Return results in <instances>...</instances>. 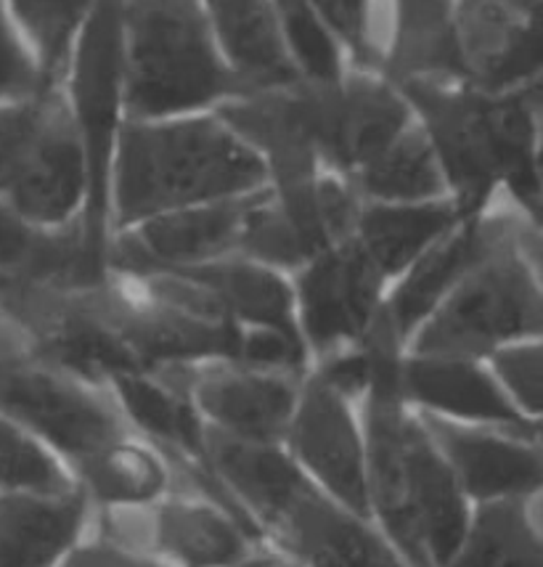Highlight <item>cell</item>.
I'll return each instance as SVG.
<instances>
[{
  "label": "cell",
  "mask_w": 543,
  "mask_h": 567,
  "mask_svg": "<svg viewBox=\"0 0 543 567\" xmlns=\"http://www.w3.org/2000/svg\"><path fill=\"white\" fill-rule=\"evenodd\" d=\"M263 162L217 112L125 120L109 181L112 234L154 215L263 192Z\"/></svg>",
  "instance_id": "6da1fadb"
},
{
  "label": "cell",
  "mask_w": 543,
  "mask_h": 567,
  "mask_svg": "<svg viewBox=\"0 0 543 567\" xmlns=\"http://www.w3.org/2000/svg\"><path fill=\"white\" fill-rule=\"evenodd\" d=\"M464 218L541 188L535 127L520 91H485L461 74L398 83Z\"/></svg>",
  "instance_id": "7a4b0ae2"
},
{
  "label": "cell",
  "mask_w": 543,
  "mask_h": 567,
  "mask_svg": "<svg viewBox=\"0 0 543 567\" xmlns=\"http://www.w3.org/2000/svg\"><path fill=\"white\" fill-rule=\"evenodd\" d=\"M127 120L217 112L244 96L223 62L202 0L122 3Z\"/></svg>",
  "instance_id": "3957f363"
},
{
  "label": "cell",
  "mask_w": 543,
  "mask_h": 567,
  "mask_svg": "<svg viewBox=\"0 0 543 567\" xmlns=\"http://www.w3.org/2000/svg\"><path fill=\"white\" fill-rule=\"evenodd\" d=\"M518 210H491L488 239L457 287L413 332L406 353L485 361L493 350L543 337V289L518 245Z\"/></svg>",
  "instance_id": "277c9868"
},
{
  "label": "cell",
  "mask_w": 543,
  "mask_h": 567,
  "mask_svg": "<svg viewBox=\"0 0 543 567\" xmlns=\"http://www.w3.org/2000/svg\"><path fill=\"white\" fill-rule=\"evenodd\" d=\"M122 3L99 0L85 30L74 43L70 64L59 91L66 101L88 162V199L83 210V236L91 262L109 276V181H112L114 148L125 125V56H122Z\"/></svg>",
  "instance_id": "5b68a950"
},
{
  "label": "cell",
  "mask_w": 543,
  "mask_h": 567,
  "mask_svg": "<svg viewBox=\"0 0 543 567\" xmlns=\"http://www.w3.org/2000/svg\"><path fill=\"white\" fill-rule=\"evenodd\" d=\"M0 342V416L30 430L66 464L125 435L117 403L101 384L85 382L32 353L27 334Z\"/></svg>",
  "instance_id": "8992f818"
},
{
  "label": "cell",
  "mask_w": 543,
  "mask_h": 567,
  "mask_svg": "<svg viewBox=\"0 0 543 567\" xmlns=\"http://www.w3.org/2000/svg\"><path fill=\"white\" fill-rule=\"evenodd\" d=\"M361 205L350 181L331 171L291 186H266L249 205L236 255L291 276L350 239Z\"/></svg>",
  "instance_id": "52a82bcc"
},
{
  "label": "cell",
  "mask_w": 543,
  "mask_h": 567,
  "mask_svg": "<svg viewBox=\"0 0 543 567\" xmlns=\"http://www.w3.org/2000/svg\"><path fill=\"white\" fill-rule=\"evenodd\" d=\"M318 157L326 171L356 175L413 123L403 87L379 70L348 66L329 83H303Z\"/></svg>",
  "instance_id": "ba28073f"
},
{
  "label": "cell",
  "mask_w": 543,
  "mask_h": 567,
  "mask_svg": "<svg viewBox=\"0 0 543 567\" xmlns=\"http://www.w3.org/2000/svg\"><path fill=\"white\" fill-rule=\"evenodd\" d=\"M297 327L310 358L358 346L382 310L387 281L352 241L326 249L291 274Z\"/></svg>",
  "instance_id": "9c48e42d"
},
{
  "label": "cell",
  "mask_w": 543,
  "mask_h": 567,
  "mask_svg": "<svg viewBox=\"0 0 543 567\" xmlns=\"http://www.w3.org/2000/svg\"><path fill=\"white\" fill-rule=\"evenodd\" d=\"M352 403L316 371H308L284 445L318 491L352 515L371 519L363 422Z\"/></svg>",
  "instance_id": "30bf717a"
},
{
  "label": "cell",
  "mask_w": 543,
  "mask_h": 567,
  "mask_svg": "<svg viewBox=\"0 0 543 567\" xmlns=\"http://www.w3.org/2000/svg\"><path fill=\"white\" fill-rule=\"evenodd\" d=\"M257 194L260 192L181 207L114 231L109 245V271L122 276L183 271L236 255L244 218Z\"/></svg>",
  "instance_id": "8fae6325"
},
{
  "label": "cell",
  "mask_w": 543,
  "mask_h": 567,
  "mask_svg": "<svg viewBox=\"0 0 543 567\" xmlns=\"http://www.w3.org/2000/svg\"><path fill=\"white\" fill-rule=\"evenodd\" d=\"M154 374L186 390L207 427L242 441L281 445L287 441L303 384L297 377L228 361Z\"/></svg>",
  "instance_id": "7c38bea8"
},
{
  "label": "cell",
  "mask_w": 543,
  "mask_h": 567,
  "mask_svg": "<svg viewBox=\"0 0 543 567\" xmlns=\"http://www.w3.org/2000/svg\"><path fill=\"white\" fill-rule=\"evenodd\" d=\"M3 199L35 226L61 228L83 218L85 148L59 87L45 96L35 138Z\"/></svg>",
  "instance_id": "4fadbf2b"
},
{
  "label": "cell",
  "mask_w": 543,
  "mask_h": 567,
  "mask_svg": "<svg viewBox=\"0 0 543 567\" xmlns=\"http://www.w3.org/2000/svg\"><path fill=\"white\" fill-rule=\"evenodd\" d=\"M417 414L470 502L527 498L543 485V451L531 435H501L483 424Z\"/></svg>",
  "instance_id": "5bb4252c"
},
{
  "label": "cell",
  "mask_w": 543,
  "mask_h": 567,
  "mask_svg": "<svg viewBox=\"0 0 543 567\" xmlns=\"http://www.w3.org/2000/svg\"><path fill=\"white\" fill-rule=\"evenodd\" d=\"M217 114L263 162L268 186L300 184L326 171L318 157L303 83L244 93L221 106Z\"/></svg>",
  "instance_id": "9a60e30c"
},
{
  "label": "cell",
  "mask_w": 543,
  "mask_h": 567,
  "mask_svg": "<svg viewBox=\"0 0 543 567\" xmlns=\"http://www.w3.org/2000/svg\"><path fill=\"white\" fill-rule=\"evenodd\" d=\"M400 388L406 403L422 414L531 432V422L509 401L493 371L474 358L406 353L400 367Z\"/></svg>",
  "instance_id": "2e32d148"
},
{
  "label": "cell",
  "mask_w": 543,
  "mask_h": 567,
  "mask_svg": "<svg viewBox=\"0 0 543 567\" xmlns=\"http://www.w3.org/2000/svg\"><path fill=\"white\" fill-rule=\"evenodd\" d=\"M223 62L244 93L300 83L276 0H202Z\"/></svg>",
  "instance_id": "e0dca14e"
},
{
  "label": "cell",
  "mask_w": 543,
  "mask_h": 567,
  "mask_svg": "<svg viewBox=\"0 0 543 567\" xmlns=\"http://www.w3.org/2000/svg\"><path fill=\"white\" fill-rule=\"evenodd\" d=\"M207 462L266 536L274 533L291 504L314 488L281 443L242 441L207 427Z\"/></svg>",
  "instance_id": "ac0fdd59"
},
{
  "label": "cell",
  "mask_w": 543,
  "mask_h": 567,
  "mask_svg": "<svg viewBox=\"0 0 543 567\" xmlns=\"http://www.w3.org/2000/svg\"><path fill=\"white\" fill-rule=\"evenodd\" d=\"M491 210L461 220L396 281H390L382 302V321L403 346H409L413 332L430 319L432 310L445 300L480 255L491 228Z\"/></svg>",
  "instance_id": "d6986e66"
},
{
  "label": "cell",
  "mask_w": 543,
  "mask_h": 567,
  "mask_svg": "<svg viewBox=\"0 0 543 567\" xmlns=\"http://www.w3.org/2000/svg\"><path fill=\"white\" fill-rule=\"evenodd\" d=\"M88 496L0 491V567H57L83 536Z\"/></svg>",
  "instance_id": "ffe728a7"
},
{
  "label": "cell",
  "mask_w": 543,
  "mask_h": 567,
  "mask_svg": "<svg viewBox=\"0 0 543 567\" xmlns=\"http://www.w3.org/2000/svg\"><path fill=\"white\" fill-rule=\"evenodd\" d=\"M459 0H385L382 72L396 83L459 72Z\"/></svg>",
  "instance_id": "44dd1931"
},
{
  "label": "cell",
  "mask_w": 543,
  "mask_h": 567,
  "mask_svg": "<svg viewBox=\"0 0 543 567\" xmlns=\"http://www.w3.org/2000/svg\"><path fill=\"white\" fill-rule=\"evenodd\" d=\"M178 274L199 284L215 308L239 329L263 327L303 337L297 327L291 276L242 255L183 268Z\"/></svg>",
  "instance_id": "7402d4cb"
},
{
  "label": "cell",
  "mask_w": 543,
  "mask_h": 567,
  "mask_svg": "<svg viewBox=\"0 0 543 567\" xmlns=\"http://www.w3.org/2000/svg\"><path fill=\"white\" fill-rule=\"evenodd\" d=\"M152 544L178 567H242L255 557L257 542L207 498L170 496L154 506Z\"/></svg>",
  "instance_id": "603a6c76"
},
{
  "label": "cell",
  "mask_w": 543,
  "mask_h": 567,
  "mask_svg": "<svg viewBox=\"0 0 543 567\" xmlns=\"http://www.w3.org/2000/svg\"><path fill=\"white\" fill-rule=\"evenodd\" d=\"M464 215L453 199L411 202V205H390V202H363L358 213L352 241L375 262L390 287L411 262H417L440 241Z\"/></svg>",
  "instance_id": "cb8c5ba5"
},
{
  "label": "cell",
  "mask_w": 543,
  "mask_h": 567,
  "mask_svg": "<svg viewBox=\"0 0 543 567\" xmlns=\"http://www.w3.org/2000/svg\"><path fill=\"white\" fill-rule=\"evenodd\" d=\"M543 0H459V72L485 91H506L522 27Z\"/></svg>",
  "instance_id": "d4e9b609"
},
{
  "label": "cell",
  "mask_w": 543,
  "mask_h": 567,
  "mask_svg": "<svg viewBox=\"0 0 543 567\" xmlns=\"http://www.w3.org/2000/svg\"><path fill=\"white\" fill-rule=\"evenodd\" d=\"M72 472L88 502L109 509L157 504L170 488V467L160 449L127 441L125 435L74 462Z\"/></svg>",
  "instance_id": "484cf974"
},
{
  "label": "cell",
  "mask_w": 543,
  "mask_h": 567,
  "mask_svg": "<svg viewBox=\"0 0 543 567\" xmlns=\"http://www.w3.org/2000/svg\"><path fill=\"white\" fill-rule=\"evenodd\" d=\"M348 181L363 202L411 205V202L451 199L438 154L417 117L379 157Z\"/></svg>",
  "instance_id": "4316f807"
},
{
  "label": "cell",
  "mask_w": 543,
  "mask_h": 567,
  "mask_svg": "<svg viewBox=\"0 0 543 567\" xmlns=\"http://www.w3.org/2000/svg\"><path fill=\"white\" fill-rule=\"evenodd\" d=\"M445 567H543V538L527 523L525 498L474 504L464 542Z\"/></svg>",
  "instance_id": "83f0119b"
},
{
  "label": "cell",
  "mask_w": 543,
  "mask_h": 567,
  "mask_svg": "<svg viewBox=\"0 0 543 567\" xmlns=\"http://www.w3.org/2000/svg\"><path fill=\"white\" fill-rule=\"evenodd\" d=\"M99 0H6L13 22L35 51L43 74L59 87L72 49Z\"/></svg>",
  "instance_id": "f1b7e54d"
},
{
  "label": "cell",
  "mask_w": 543,
  "mask_h": 567,
  "mask_svg": "<svg viewBox=\"0 0 543 567\" xmlns=\"http://www.w3.org/2000/svg\"><path fill=\"white\" fill-rule=\"evenodd\" d=\"M74 488V472L51 445L0 416V491L61 496Z\"/></svg>",
  "instance_id": "f546056e"
},
{
  "label": "cell",
  "mask_w": 543,
  "mask_h": 567,
  "mask_svg": "<svg viewBox=\"0 0 543 567\" xmlns=\"http://www.w3.org/2000/svg\"><path fill=\"white\" fill-rule=\"evenodd\" d=\"M509 401L522 416H543V337L509 342L485 358Z\"/></svg>",
  "instance_id": "4dcf8cb0"
},
{
  "label": "cell",
  "mask_w": 543,
  "mask_h": 567,
  "mask_svg": "<svg viewBox=\"0 0 543 567\" xmlns=\"http://www.w3.org/2000/svg\"><path fill=\"white\" fill-rule=\"evenodd\" d=\"M53 91L43 74L35 51L30 49L6 0H0V104L3 101H30Z\"/></svg>",
  "instance_id": "1f68e13d"
},
{
  "label": "cell",
  "mask_w": 543,
  "mask_h": 567,
  "mask_svg": "<svg viewBox=\"0 0 543 567\" xmlns=\"http://www.w3.org/2000/svg\"><path fill=\"white\" fill-rule=\"evenodd\" d=\"M45 96L30 101H3L0 104V197H6L27 152H30L40 117H43Z\"/></svg>",
  "instance_id": "d6a6232c"
},
{
  "label": "cell",
  "mask_w": 543,
  "mask_h": 567,
  "mask_svg": "<svg viewBox=\"0 0 543 567\" xmlns=\"http://www.w3.org/2000/svg\"><path fill=\"white\" fill-rule=\"evenodd\" d=\"M57 567H165L157 557H148L135 546L120 544L114 538H101L91 544H74Z\"/></svg>",
  "instance_id": "836d02e7"
},
{
  "label": "cell",
  "mask_w": 543,
  "mask_h": 567,
  "mask_svg": "<svg viewBox=\"0 0 543 567\" xmlns=\"http://www.w3.org/2000/svg\"><path fill=\"white\" fill-rule=\"evenodd\" d=\"M514 234H518L520 252L525 255L527 266L533 268L535 279H539L543 289V234L535 231L533 226H527V223L520 218V213H518V228H514Z\"/></svg>",
  "instance_id": "e575fe53"
},
{
  "label": "cell",
  "mask_w": 543,
  "mask_h": 567,
  "mask_svg": "<svg viewBox=\"0 0 543 567\" xmlns=\"http://www.w3.org/2000/svg\"><path fill=\"white\" fill-rule=\"evenodd\" d=\"M522 99H525L527 112H531L533 127H535V144H539V178L543 186V74L535 78L533 83L520 87Z\"/></svg>",
  "instance_id": "d590c367"
},
{
  "label": "cell",
  "mask_w": 543,
  "mask_h": 567,
  "mask_svg": "<svg viewBox=\"0 0 543 567\" xmlns=\"http://www.w3.org/2000/svg\"><path fill=\"white\" fill-rule=\"evenodd\" d=\"M512 207L520 213V218L525 220L527 226H533L535 231L543 234V186L535 188L527 197L514 202Z\"/></svg>",
  "instance_id": "8d00e7d4"
},
{
  "label": "cell",
  "mask_w": 543,
  "mask_h": 567,
  "mask_svg": "<svg viewBox=\"0 0 543 567\" xmlns=\"http://www.w3.org/2000/svg\"><path fill=\"white\" fill-rule=\"evenodd\" d=\"M525 515H527V523H531V528L543 538V485L535 491V494L525 498Z\"/></svg>",
  "instance_id": "74e56055"
},
{
  "label": "cell",
  "mask_w": 543,
  "mask_h": 567,
  "mask_svg": "<svg viewBox=\"0 0 543 567\" xmlns=\"http://www.w3.org/2000/svg\"><path fill=\"white\" fill-rule=\"evenodd\" d=\"M242 567H305L291 557H274V555H255L247 565Z\"/></svg>",
  "instance_id": "f35d334b"
},
{
  "label": "cell",
  "mask_w": 543,
  "mask_h": 567,
  "mask_svg": "<svg viewBox=\"0 0 543 567\" xmlns=\"http://www.w3.org/2000/svg\"><path fill=\"white\" fill-rule=\"evenodd\" d=\"M531 441L543 451V424H535V427L531 424Z\"/></svg>",
  "instance_id": "ab89813d"
}]
</instances>
